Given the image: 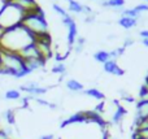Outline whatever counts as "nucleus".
<instances>
[{"mask_svg": "<svg viewBox=\"0 0 148 139\" xmlns=\"http://www.w3.org/2000/svg\"><path fill=\"white\" fill-rule=\"evenodd\" d=\"M34 43V35H31L22 25L14 26L0 33V48L1 51L20 53L23 48Z\"/></svg>", "mask_w": 148, "mask_h": 139, "instance_id": "1", "label": "nucleus"}, {"mask_svg": "<svg viewBox=\"0 0 148 139\" xmlns=\"http://www.w3.org/2000/svg\"><path fill=\"white\" fill-rule=\"evenodd\" d=\"M30 74L25 68V60L20 53L1 51L0 56V75H10L14 78H23Z\"/></svg>", "mask_w": 148, "mask_h": 139, "instance_id": "2", "label": "nucleus"}, {"mask_svg": "<svg viewBox=\"0 0 148 139\" xmlns=\"http://www.w3.org/2000/svg\"><path fill=\"white\" fill-rule=\"evenodd\" d=\"M21 25L34 36L49 33L48 23H47L46 18H44V12L40 7H38L30 13H26Z\"/></svg>", "mask_w": 148, "mask_h": 139, "instance_id": "3", "label": "nucleus"}, {"mask_svg": "<svg viewBox=\"0 0 148 139\" xmlns=\"http://www.w3.org/2000/svg\"><path fill=\"white\" fill-rule=\"evenodd\" d=\"M25 14V10L16 7L14 4L8 3L4 9L0 12V30H8V29L21 25Z\"/></svg>", "mask_w": 148, "mask_h": 139, "instance_id": "4", "label": "nucleus"}, {"mask_svg": "<svg viewBox=\"0 0 148 139\" xmlns=\"http://www.w3.org/2000/svg\"><path fill=\"white\" fill-rule=\"evenodd\" d=\"M20 90L27 92L29 95L31 96V98L35 99V98H39V96L44 95V94H47V91H48V87L39 86V83L35 82V81H27L25 85H21Z\"/></svg>", "mask_w": 148, "mask_h": 139, "instance_id": "5", "label": "nucleus"}, {"mask_svg": "<svg viewBox=\"0 0 148 139\" xmlns=\"http://www.w3.org/2000/svg\"><path fill=\"white\" fill-rule=\"evenodd\" d=\"M144 120H148V101L139 100L135 105V117H134V127H138Z\"/></svg>", "mask_w": 148, "mask_h": 139, "instance_id": "6", "label": "nucleus"}, {"mask_svg": "<svg viewBox=\"0 0 148 139\" xmlns=\"http://www.w3.org/2000/svg\"><path fill=\"white\" fill-rule=\"evenodd\" d=\"M8 3L14 4L16 7L21 8L22 10H25V13L33 12L34 9H36V8L39 7L35 0H8Z\"/></svg>", "mask_w": 148, "mask_h": 139, "instance_id": "7", "label": "nucleus"}, {"mask_svg": "<svg viewBox=\"0 0 148 139\" xmlns=\"http://www.w3.org/2000/svg\"><path fill=\"white\" fill-rule=\"evenodd\" d=\"M20 56L22 57L23 60H33V59H42L40 55H39L38 52V48L35 47V44H30V46H27L26 48H23L22 51L20 52Z\"/></svg>", "mask_w": 148, "mask_h": 139, "instance_id": "8", "label": "nucleus"}, {"mask_svg": "<svg viewBox=\"0 0 148 139\" xmlns=\"http://www.w3.org/2000/svg\"><path fill=\"white\" fill-rule=\"evenodd\" d=\"M103 70L112 75H122L123 74V70L121 69L120 65H118L117 61H114V60H109V61H107L105 64H103Z\"/></svg>", "mask_w": 148, "mask_h": 139, "instance_id": "9", "label": "nucleus"}, {"mask_svg": "<svg viewBox=\"0 0 148 139\" xmlns=\"http://www.w3.org/2000/svg\"><path fill=\"white\" fill-rule=\"evenodd\" d=\"M47 61H44L43 59H33V60H26L25 61V68L29 70L30 73L35 72V70L40 69L46 65Z\"/></svg>", "mask_w": 148, "mask_h": 139, "instance_id": "10", "label": "nucleus"}, {"mask_svg": "<svg viewBox=\"0 0 148 139\" xmlns=\"http://www.w3.org/2000/svg\"><path fill=\"white\" fill-rule=\"evenodd\" d=\"M65 86H66L68 90L72 91V92H74V94H77V92H83V90H84V86L82 85L81 82L75 81V79H68L66 83H65Z\"/></svg>", "mask_w": 148, "mask_h": 139, "instance_id": "11", "label": "nucleus"}, {"mask_svg": "<svg viewBox=\"0 0 148 139\" xmlns=\"http://www.w3.org/2000/svg\"><path fill=\"white\" fill-rule=\"evenodd\" d=\"M136 23H138V20H135V18L121 17L120 20H118V25H120L121 27L126 29V30H130L131 27H134V26H136Z\"/></svg>", "mask_w": 148, "mask_h": 139, "instance_id": "12", "label": "nucleus"}, {"mask_svg": "<svg viewBox=\"0 0 148 139\" xmlns=\"http://www.w3.org/2000/svg\"><path fill=\"white\" fill-rule=\"evenodd\" d=\"M94 59L96 60L97 62L100 64H105L107 61H109L110 57H109V51H105V49H99L97 52L94 53Z\"/></svg>", "mask_w": 148, "mask_h": 139, "instance_id": "13", "label": "nucleus"}, {"mask_svg": "<svg viewBox=\"0 0 148 139\" xmlns=\"http://www.w3.org/2000/svg\"><path fill=\"white\" fill-rule=\"evenodd\" d=\"M84 95L90 96V98H94L96 99V100H103V99L105 98V95L101 92V91H99L97 88H88V90L83 91Z\"/></svg>", "mask_w": 148, "mask_h": 139, "instance_id": "14", "label": "nucleus"}, {"mask_svg": "<svg viewBox=\"0 0 148 139\" xmlns=\"http://www.w3.org/2000/svg\"><path fill=\"white\" fill-rule=\"evenodd\" d=\"M84 44H86V39H84L83 36H78L72 48L74 49V52H75V53H81V52L84 49Z\"/></svg>", "mask_w": 148, "mask_h": 139, "instance_id": "15", "label": "nucleus"}, {"mask_svg": "<svg viewBox=\"0 0 148 139\" xmlns=\"http://www.w3.org/2000/svg\"><path fill=\"white\" fill-rule=\"evenodd\" d=\"M103 7H107V8H122L125 5V0H108L105 3H101Z\"/></svg>", "mask_w": 148, "mask_h": 139, "instance_id": "16", "label": "nucleus"}, {"mask_svg": "<svg viewBox=\"0 0 148 139\" xmlns=\"http://www.w3.org/2000/svg\"><path fill=\"white\" fill-rule=\"evenodd\" d=\"M52 73L53 74H60V75H65L66 74V65L64 62H57L52 66Z\"/></svg>", "mask_w": 148, "mask_h": 139, "instance_id": "17", "label": "nucleus"}, {"mask_svg": "<svg viewBox=\"0 0 148 139\" xmlns=\"http://www.w3.org/2000/svg\"><path fill=\"white\" fill-rule=\"evenodd\" d=\"M4 98L7 99V100H20L21 99V94L18 90H8L7 92L4 94Z\"/></svg>", "mask_w": 148, "mask_h": 139, "instance_id": "18", "label": "nucleus"}, {"mask_svg": "<svg viewBox=\"0 0 148 139\" xmlns=\"http://www.w3.org/2000/svg\"><path fill=\"white\" fill-rule=\"evenodd\" d=\"M82 9H83V5L81 3H78L77 0H70L69 1V12L82 13Z\"/></svg>", "mask_w": 148, "mask_h": 139, "instance_id": "19", "label": "nucleus"}, {"mask_svg": "<svg viewBox=\"0 0 148 139\" xmlns=\"http://www.w3.org/2000/svg\"><path fill=\"white\" fill-rule=\"evenodd\" d=\"M52 9H53L55 12L57 13V14H60V16H61L62 18H65V17H66V16H69V13H68L66 10L64 9V8H61V7H60L59 4H56V3H55V4L52 5Z\"/></svg>", "mask_w": 148, "mask_h": 139, "instance_id": "20", "label": "nucleus"}, {"mask_svg": "<svg viewBox=\"0 0 148 139\" xmlns=\"http://www.w3.org/2000/svg\"><path fill=\"white\" fill-rule=\"evenodd\" d=\"M139 100L142 101H148V86L143 85V87L139 91Z\"/></svg>", "mask_w": 148, "mask_h": 139, "instance_id": "21", "label": "nucleus"}, {"mask_svg": "<svg viewBox=\"0 0 148 139\" xmlns=\"http://www.w3.org/2000/svg\"><path fill=\"white\" fill-rule=\"evenodd\" d=\"M134 10H135L136 13H139V14H142L143 12H148V4H139V5H135V7L133 8Z\"/></svg>", "mask_w": 148, "mask_h": 139, "instance_id": "22", "label": "nucleus"}, {"mask_svg": "<svg viewBox=\"0 0 148 139\" xmlns=\"http://www.w3.org/2000/svg\"><path fill=\"white\" fill-rule=\"evenodd\" d=\"M0 139H12V138H10L9 135L4 131V129H3V127H0Z\"/></svg>", "mask_w": 148, "mask_h": 139, "instance_id": "23", "label": "nucleus"}, {"mask_svg": "<svg viewBox=\"0 0 148 139\" xmlns=\"http://www.w3.org/2000/svg\"><path fill=\"white\" fill-rule=\"evenodd\" d=\"M133 43H134L133 38H126L125 42H123V47H129V46H131Z\"/></svg>", "mask_w": 148, "mask_h": 139, "instance_id": "24", "label": "nucleus"}, {"mask_svg": "<svg viewBox=\"0 0 148 139\" xmlns=\"http://www.w3.org/2000/svg\"><path fill=\"white\" fill-rule=\"evenodd\" d=\"M139 35H140L143 39H148V29H144V30H142L140 33H139Z\"/></svg>", "mask_w": 148, "mask_h": 139, "instance_id": "25", "label": "nucleus"}, {"mask_svg": "<svg viewBox=\"0 0 148 139\" xmlns=\"http://www.w3.org/2000/svg\"><path fill=\"white\" fill-rule=\"evenodd\" d=\"M39 139H55V135L53 134H47V135H42Z\"/></svg>", "mask_w": 148, "mask_h": 139, "instance_id": "26", "label": "nucleus"}, {"mask_svg": "<svg viewBox=\"0 0 148 139\" xmlns=\"http://www.w3.org/2000/svg\"><path fill=\"white\" fill-rule=\"evenodd\" d=\"M142 43H143L146 47H148V39H142Z\"/></svg>", "mask_w": 148, "mask_h": 139, "instance_id": "27", "label": "nucleus"}, {"mask_svg": "<svg viewBox=\"0 0 148 139\" xmlns=\"http://www.w3.org/2000/svg\"><path fill=\"white\" fill-rule=\"evenodd\" d=\"M143 1H146V4H148V0H143Z\"/></svg>", "mask_w": 148, "mask_h": 139, "instance_id": "28", "label": "nucleus"}, {"mask_svg": "<svg viewBox=\"0 0 148 139\" xmlns=\"http://www.w3.org/2000/svg\"><path fill=\"white\" fill-rule=\"evenodd\" d=\"M0 56H1V48H0Z\"/></svg>", "mask_w": 148, "mask_h": 139, "instance_id": "29", "label": "nucleus"}, {"mask_svg": "<svg viewBox=\"0 0 148 139\" xmlns=\"http://www.w3.org/2000/svg\"><path fill=\"white\" fill-rule=\"evenodd\" d=\"M0 33H1V30H0Z\"/></svg>", "mask_w": 148, "mask_h": 139, "instance_id": "30", "label": "nucleus"}]
</instances>
